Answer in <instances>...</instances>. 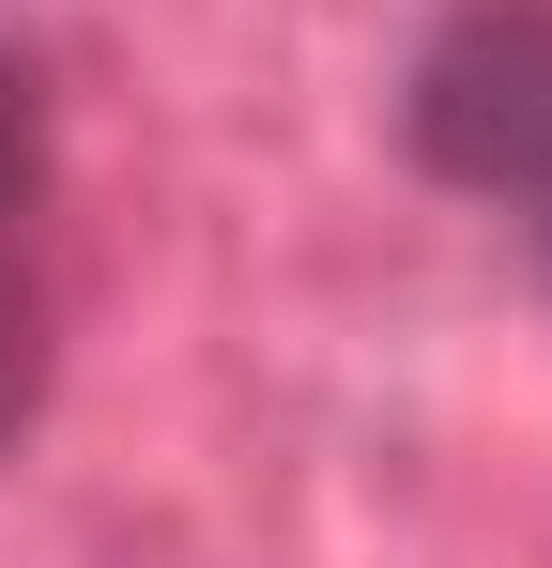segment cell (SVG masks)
<instances>
[{
    "label": "cell",
    "mask_w": 552,
    "mask_h": 568,
    "mask_svg": "<svg viewBox=\"0 0 552 568\" xmlns=\"http://www.w3.org/2000/svg\"><path fill=\"white\" fill-rule=\"evenodd\" d=\"M47 200H62V154H47V78L0 47V462L31 446V415H47V369H62Z\"/></svg>",
    "instance_id": "cell-2"
},
{
    "label": "cell",
    "mask_w": 552,
    "mask_h": 568,
    "mask_svg": "<svg viewBox=\"0 0 552 568\" xmlns=\"http://www.w3.org/2000/svg\"><path fill=\"white\" fill-rule=\"evenodd\" d=\"M507 215H522V246H538V277H552V154L522 170V200H507Z\"/></svg>",
    "instance_id": "cell-3"
},
{
    "label": "cell",
    "mask_w": 552,
    "mask_h": 568,
    "mask_svg": "<svg viewBox=\"0 0 552 568\" xmlns=\"http://www.w3.org/2000/svg\"><path fill=\"white\" fill-rule=\"evenodd\" d=\"M415 170H446L460 200H522V170L552 154V0H460L399 78Z\"/></svg>",
    "instance_id": "cell-1"
}]
</instances>
